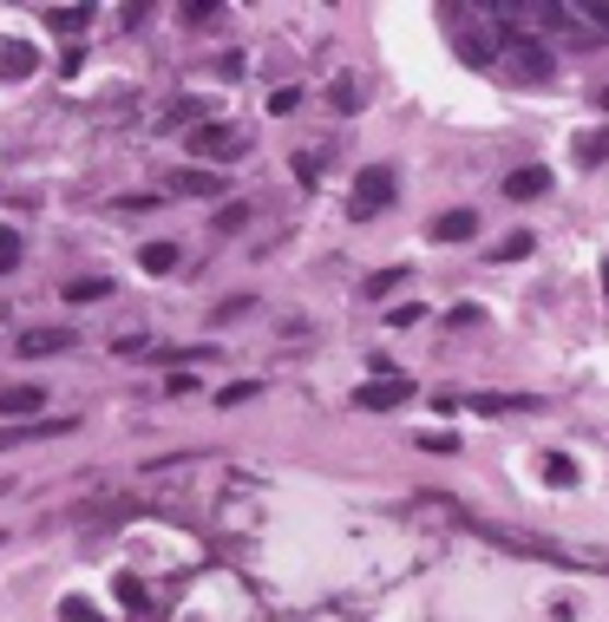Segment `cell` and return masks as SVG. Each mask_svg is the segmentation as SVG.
<instances>
[{
	"instance_id": "ffe728a7",
	"label": "cell",
	"mask_w": 609,
	"mask_h": 622,
	"mask_svg": "<svg viewBox=\"0 0 609 622\" xmlns=\"http://www.w3.org/2000/svg\"><path fill=\"white\" fill-rule=\"evenodd\" d=\"M243 223H249V203H230V210L216 216V230H243Z\"/></svg>"
},
{
	"instance_id": "e0dca14e",
	"label": "cell",
	"mask_w": 609,
	"mask_h": 622,
	"mask_svg": "<svg viewBox=\"0 0 609 622\" xmlns=\"http://www.w3.org/2000/svg\"><path fill=\"white\" fill-rule=\"evenodd\" d=\"M577 157H584V164H604V157H609V131H590V138H584V151H577Z\"/></svg>"
},
{
	"instance_id": "ac0fdd59",
	"label": "cell",
	"mask_w": 609,
	"mask_h": 622,
	"mask_svg": "<svg viewBox=\"0 0 609 622\" xmlns=\"http://www.w3.org/2000/svg\"><path fill=\"white\" fill-rule=\"evenodd\" d=\"M46 20H52V26H66V33H72V26H85V20H92V13H85V7H52V13H46Z\"/></svg>"
},
{
	"instance_id": "d4e9b609",
	"label": "cell",
	"mask_w": 609,
	"mask_h": 622,
	"mask_svg": "<svg viewBox=\"0 0 609 622\" xmlns=\"http://www.w3.org/2000/svg\"><path fill=\"white\" fill-rule=\"evenodd\" d=\"M584 20H597V26H609V0H597V7H584Z\"/></svg>"
},
{
	"instance_id": "4fadbf2b",
	"label": "cell",
	"mask_w": 609,
	"mask_h": 622,
	"mask_svg": "<svg viewBox=\"0 0 609 622\" xmlns=\"http://www.w3.org/2000/svg\"><path fill=\"white\" fill-rule=\"evenodd\" d=\"M177 190H197V197H216V190H223V177H216V171H210V177H203V171H177Z\"/></svg>"
},
{
	"instance_id": "8fae6325",
	"label": "cell",
	"mask_w": 609,
	"mask_h": 622,
	"mask_svg": "<svg viewBox=\"0 0 609 622\" xmlns=\"http://www.w3.org/2000/svg\"><path fill=\"white\" fill-rule=\"evenodd\" d=\"M518 72L525 79H551V52L544 46H518Z\"/></svg>"
},
{
	"instance_id": "30bf717a",
	"label": "cell",
	"mask_w": 609,
	"mask_h": 622,
	"mask_svg": "<svg viewBox=\"0 0 609 622\" xmlns=\"http://www.w3.org/2000/svg\"><path fill=\"white\" fill-rule=\"evenodd\" d=\"M531 249H538V236H531V230H512V236L492 249V262H518V256H531Z\"/></svg>"
},
{
	"instance_id": "7c38bea8",
	"label": "cell",
	"mask_w": 609,
	"mask_h": 622,
	"mask_svg": "<svg viewBox=\"0 0 609 622\" xmlns=\"http://www.w3.org/2000/svg\"><path fill=\"white\" fill-rule=\"evenodd\" d=\"M105 295H118V289H112V275H105V282H98V275H85V282H72V289H66V302H105Z\"/></svg>"
},
{
	"instance_id": "484cf974",
	"label": "cell",
	"mask_w": 609,
	"mask_h": 622,
	"mask_svg": "<svg viewBox=\"0 0 609 622\" xmlns=\"http://www.w3.org/2000/svg\"><path fill=\"white\" fill-rule=\"evenodd\" d=\"M604 295H609V256H604Z\"/></svg>"
},
{
	"instance_id": "52a82bcc",
	"label": "cell",
	"mask_w": 609,
	"mask_h": 622,
	"mask_svg": "<svg viewBox=\"0 0 609 622\" xmlns=\"http://www.w3.org/2000/svg\"><path fill=\"white\" fill-rule=\"evenodd\" d=\"M66 341H72L66 328H33V335H20V354H26V361H46V354H59Z\"/></svg>"
},
{
	"instance_id": "8992f818",
	"label": "cell",
	"mask_w": 609,
	"mask_h": 622,
	"mask_svg": "<svg viewBox=\"0 0 609 622\" xmlns=\"http://www.w3.org/2000/svg\"><path fill=\"white\" fill-rule=\"evenodd\" d=\"M479 230V210H446L440 223H433V243H466Z\"/></svg>"
},
{
	"instance_id": "9c48e42d",
	"label": "cell",
	"mask_w": 609,
	"mask_h": 622,
	"mask_svg": "<svg viewBox=\"0 0 609 622\" xmlns=\"http://www.w3.org/2000/svg\"><path fill=\"white\" fill-rule=\"evenodd\" d=\"M138 262H144V275H171L177 269V243H144Z\"/></svg>"
},
{
	"instance_id": "9a60e30c",
	"label": "cell",
	"mask_w": 609,
	"mask_h": 622,
	"mask_svg": "<svg viewBox=\"0 0 609 622\" xmlns=\"http://www.w3.org/2000/svg\"><path fill=\"white\" fill-rule=\"evenodd\" d=\"M256 394H262L256 380H236V387H223V394H216V407H243V400H256Z\"/></svg>"
},
{
	"instance_id": "5bb4252c",
	"label": "cell",
	"mask_w": 609,
	"mask_h": 622,
	"mask_svg": "<svg viewBox=\"0 0 609 622\" xmlns=\"http://www.w3.org/2000/svg\"><path fill=\"white\" fill-rule=\"evenodd\" d=\"M328 98H335V112H361V85H354V79H335Z\"/></svg>"
},
{
	"instance_id": "d6986e66",
	"label": "cell",
	"mask_w": 609,
	"mask_h": 622,
	"mask_svg": "<svg viewBox=\"0 0 609 622\" xmlns=\"http://www.w3.org/2000/svg\"><path fill=\"white\" fill-rule=\"evenodd\" d=\"M13 262H20V236H13V230H7V223H0V275H7V269H13Z\"/></svg>"
},
{
	"instance_id": "44dd1931",
	"label": "cell",
	"mask_w": 609,
	"mask_h": 622,
	"mask_svg": "<svg viewBox=\"0 0 609 622\" xmlns=\"http://www.w3.org/2000/svg\"><path fill=\"white\" fill-rule=\"evenodd\" d=\"M420 315H426V302H407V308H394V315H387V321H394V328H413V321H420Z\"/></svg>"
},
{
	"instance_id": "2e32d148",
	"label": "cell",
	"mask_w": 609,
	"mask_h": 622,
	"mask_svg": "<svg viewBox=\"0 0 609 622\" xmlns=\"http://www.w3.org/2000/svg\"><path fill=\"white\" fill-rule=\"evenodd\" d=\"M544 479H551V485H577V466L558 453V459H544Z\"/></svg>"
},
{
	"instance_id": "7402d4cb",
	"label": "cell",
	"mask_w": 609,
	"mask_h": 622,
	"mask_svg": "<svg viewBox=\"0 0 609 622\" xmlns=\"http://www.w3.org/2000/svg\"><path fill=\"white\" fill-rule=\"evenodd\" d=\"M184 20H190V26H203V20H216V0H210V7H203V0H190V7H184Z\"/></svg>"
},
{
	"instance_id": "6da1fadb",
	"label": "cell",
	"mask_w": 609,
	"mask_h": 622,
	"mask_svg": "<svg viewBox=\"0 0 609 622\" xmlns=\"http://www.w3.org/2000/svg\"><path fill=\"white\" fill-rule=\"evenodd\" d=\"M387 203H394V171H387V164L361 171V177H354V203H348V210H354V216H380Z\"/></svg>"
},
{
	"instance_id": "603a6c76",
	"label": "cell",
	"mask_w": 609,
	"mask_h": 622,
	"mask_svg": "<svg viewBox=\"0 0 609 622\" xmlns=\"http://www.w3.org/2000/svg\"><path fill=\"white\" fill-rule=\"evenodd\" d=\"M295 105H302V92H295V85H282V92L269 98V112H295Z\"/></svg>"
},
{
	"instance_id": "277c9868",
	"label": "cell",
	"mask_w": 609,
	"mask_h": 622,
	"mask_svg": "<svg viewBox=\"0 0 609 622\" xmlns=\"http://www.w3.org/2000/svg\"><path fill=\"white\" fill-rule=\"evenodd\" d=\"M52 394L46 387H0V420H26V413H39Z\"/></svg>"
},
{
	"instance_id": "ba28073f",
	"label": "cell",
	"mask_w": 609,
	"mask_h": 622,
	"mask_svg": "<svg viewBox=\"0 0 609 622\" xmlns=\"http://www.w3.org/2000/svg\"><path fill=\"white\" fill-rule=\"evenodd\" d=\"M354 400H361L367 413H387V407H400V400H407V387H400V380H367Z\"/></svg>"
},
{
	"instance_id": "7a4b0ae2",
	"label": "cell",
	"mask_w": 609,
	"mask_h": 622,
	"mask_svg": "<svg viewBox=\"0 0 609 622\" xmlns=\"http://www.w3.org/2000/svg\"><path fill=\"white\" fill-rule=\"evenodd\" d=\"M190 157H203V164H210V157L230 164V157H243V138H236L230 125H197V131H190Z\"/></svg>"
},
{
	"instance_id": "3957f363",
	"label": "cell",
	"mask_w": 609,
	"mask_h": 622,
	"mask_svg": "<svg viewBox=\"0 0 609 622\" xmlns=\"http://www.w3.org/2000/svg\"><path fill=\"white\" fill-rule=\"evenodd\" d=\"M33 72H39V52L26 39H0V79L13 85V79H33Z\"/></svg>"
},
{
	"instance_id": "cb8c5ba5",
	"label": "cell",
	"mask_w": 609,
	"mask_h": 622,
	"mask_svg": "<svg viewBox=\"0 0 609 622\" xmlns=\"http://www.w3.org/2000/svg\"><path fill=\"white\" fill-rule=\"evenodd\" d=\"M66 622H92V603L85 597H66Z\"/></svg>"
},
{
	"instance_id": "5b68a950",
	"label": "cell",
	"mask_w": 609,
	"mask_h": 622,
	"mask_svg": "<svg viewBox=\"0 0 609 622\" xmlns=\"http://www.w3.org/2000/svg\"><path fill=\"white\" fill-rule=\"evenodd\" d=\"M544 190H551V171H544V164H525V171L505 177V197H518V203H525V197H544Z\"/></svg>"
}]
</instances>
